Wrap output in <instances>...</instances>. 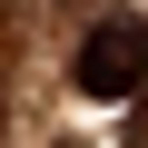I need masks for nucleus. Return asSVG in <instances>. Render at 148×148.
<instances>
[{
    "mask_svg": "<svg viewBox=\"0 0 148 148\" xmlns=\"http://www.w3.org/2000/svg\"><path fill=\"white\" fill-rule=\"evenodd\" d=\"M69 79H79L89 99H138V89H148V20H138V10L89 20V40L69 49Z\"/></svg>",
    "mask_w": 148,
    "mask_h": 148,
    "instance_id": "1",
    "label": "nucleus"
},
{
    "mask_svg": "<svg viewBox=\"0 0 148 148\" xmlns=\"http://www.w3.org/2000/svg\"><path fill=\"white\" fill-rule=\"evenodd\" d=\"M128 148H148V89L128 99Z\"/></svg>",
    "mask_w": 148,
    "mask_h": 148,
    "instance_id": "2",
    "label": "nucleus"
}]
</instances>
